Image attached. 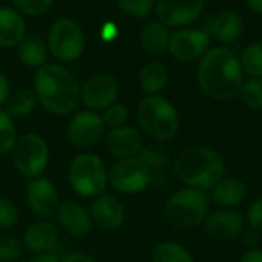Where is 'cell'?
Instances as JSON below:
<instances>
[{
    "label": "cell",
    "instance_id": "cell-1",
    "mask_svg": "<svg viewBox=\"0 0 262 262\" xmlns=\"http://www.w3.org/2000/svg\"><path fill=\"white\" fill-rule=\"evenodd\" d=\"M80 81L61 63H46L34 75V92L38 104L52 115L74 114L80 104Z\"/></svg>",
    "mask_w": 262,
    "mask_h": 262
},
{
    "label": "cell",
    "instance_id": "cell-2",
    "mask_svg": "<svg viewBox=\"0 0 262 262\" xmlns=\"http://www.w3.org/2000/svg\"><path fill=\"white\" fill-rule=\"evenodd\" d=\"M243 68L238 57L227 48H213L203 55L198 66L201 91L218 101L235 98L243 86Z\"/></svg>",
    "mask_w": 262,
    "mask_h": 262
},
{
    "label": "cell",
    "instance_id": "cell-3",
    "mask_svg": "<svg viewBox=\"0 0 262 262\" xmlns=\"http://www.w3.org/2000/svg\"><path fill=\"white\" fill-rule=\"evenodd\" d=\"M173 173L184 187L209 193L226 175V161L216 149L195 146L186 149L175 158Z\"/></svg>",
    "mask_w": 262,
    "mask_h": 262
},
{
    "label": "cell",
    "instance_id": "cell-4",
    "mask_svg": "<svg viewBox=\"0 0 262 262\" xmlns=\"http://www.w3.org/2000/svg\"><path fill=\"white\" fill-rule=\"evenodd\" d=\"M137 121L141 132L158 143L170 141L180 132L178 111L161 95H147L140 101Z\"/></svg>",
    "mask_w": 262,
    "mask_h": 262
},
{
    "label": "cell",
    "instance_id": "cell-5",
    "mask_svg": "<svg viewBox=\"0 0 262 262\" xmlns=\"http://www.w3.org/2000/svg\"><path fill=\"white\" fill-rule=\"evenodd\" d=\"M212 212V201L207 192L183 187L173 192L164 204V220L175 229L190 230L203 226Z\"/></svg>",
    "mask_w": 262,
    "mask_h": 262
},
{
    "label": "cell",
    "instance_id": "cell-6",
    "mask_svg": "<svg viewBox=\"0 0 262 262\" xmlns=\"http://www.w3.org/2000/svg\"><path fill=\"white\" fill-rule=\"evenodd\" d=\"M109 167L103 158L92 152L77 154L68 166V183L81 198H95L109 187Z\"/></svg>",
    "mask_w": 262,
    "mask_h": 262
},
{
    "label": "cell",
    "instance_id": "cell-7",
    "mask_svg": "<svg viewBox=\"0 0 262 262\" xmlns=\"http://www.w3.org/2000/svg\"><path fill=\"white\" fill-rule=\"evenodd\" d=\"M49 54L61 64L77 61L86 49V35L83 28L71 17L55 18L46 34Z\"/></svg>",
    "mask_w": 262,
    "mask_h": 262
},
{
    "label": "cell",
    "instance_id": "cell-8",
    "mask_svg": "<svg viewBox=\"0 0 262 262\" xmlns=\"http://www.w3.org/2000/svg\"><path fill=\"white\" fill-rule=\"evenodd\" d=\"M12 164L18 175L26 180L41 177L51 158V149L46 138L37 132H25L17 137L11 150Z\"/></svg>",
    "mask_w": 262,
    "mask_h": 262
},
{
    "label": "cell",
    "instance_id": "cell-9",
    "mask_svg": "<svg viewBox=\"0 0 262 262\" xmlns=\"http://www.w3.org/2000/svg\"><path fill=\"white\" fill-rule=\"evenodd\" d=\"M107 177L109 186L123 195H138L154 183V172L138 155L115 160Z\"/></svg>",
    "mask_w": 262,
    "mask_h": 262
},
{
    "label": "cell",
    "instance_id": "cell-10",
    "mask_svg": "<svg viewBox=\"0 0 262 262\" xmlns=\"http://www.w3.org/2000/svg\"><path fill=\"white\" fill-rule=\"evenodd\" d=\"M106 134L101 114L94 111H80L74 114L66 126V140L77 150L94 147Z\"/></svg>",
    "mask_w": 262,
    "mask_h": 262
},
{
    "label": "cell",
    "instance_id": "cell-11",
    "mask_svg": "<svg viewBox=\"0 0 262 262\" xmlns=\"http://www.w3.org/2000/svg\"><path fill=\"white\" fill-rule=\"evenodd\" d=\"M118 94V80L107 72L95 74L80 84V103H83L88 111L100 114L117 103Z\"/></svg>",
    "mask_w": 262,
    "mask_h": 262
},
{
    "label": "cell",
    "instance_id": "cell-12",
    "mask_svg": "<svg viewBox=\"0 0 262 262\" xmlns=\"http://www.w3.org/2000/svg\"><path fill=\"white\" fill-rule=\"evenodd\" d=\"M26 204L37 220H52L55 218L61 201L55 184L45 177H37L28 180Z\"/></svg>",
    "mask_w": 262,
    "mask_h": 262
},
{
    "label": "cell",
    "instance_id": "cell-13",
    "mask_svg": "<svg viewBox=\"0 0 262 262\" xmlns=\"http://www.w3.org/2000/svg\"><path fill=\"white\" fill-rule=\"evenodd\" d=\"M210 45L209 34L196 28H181L170 35L169 52L173 58L183 63H190L201 58Z\"/></svg>",
    "mask_w": 262,
    "mask_h": 262
},
{
    "label": "cell",
    "instance_id": "cell-14",
    "mask_svg": "<svg viewBox=\"0 0 262 262\" xmlns=\"http://www.w3.org/2000/svg\"><path fill=\"white\" fill-rule=\"evenodd\" d=\"M21 243H23L25 250H28L31 255L58 253L60 229L51 220H37L26 227Z\"/></svg>",
    "mask_w": 262,
    "mask_h": 262
},
{
    "label": "cell",
    "instance_id": "cell-15",
    "mask_svg": "<svg viewBox=\"0 0 262 262\" xmlns=\"http://www.w3.org/2000/svg\"><path fill=\"white\" fill-rule=\"evenodd\" d=\"M246 224V216L236 209H218L209 213L203 226L212 239L233 241L243 235Z\"/></svg>",
    "mask_w": 262,
    "mask_h": 262
},
{
    "label": "cell",
    "instance_id": "cell-16",
    "mask_svg": "<svg viewBox=\"0 0 262 262\" xmlns=\"http://www.w3.org/2000/svg\"><path fill=\"white\" fill-rule=\"evenodd\" d=\"M204 9V0H155V12L167 28H183L195 21Z\"/></svg>",
    "mask_w": 262,
    "mask_h": 262
},
{
    "label": "cell",
    "instance_id": "cell-17",
    "mask_svg": "<svg viewBox=\"0 0 262 262\" xmlns=\"http://www.w3.org/2000/svg\"><path fill=\"white\" fill-rule=\"evenodd\" d=\"M89 213L94 226L106 232L120 230L126 223V209L123 203L109 193H101L92 198Z\"/></svg>",
    "mask_w": 262,
    "mask_h": 262
},
{
    "label": "cell",
    "instance_id": "cell-18",
    "mask_svg": "<svg viewBox=\"0 0 262 262\" xmlns=\"http://www.w3.org/2000/svg\"><path fill=\"white\" fill-rule=\"evenodd\" d=\"M57 226L61 232H64L68 236L80 239L91 233L94 223L89 213V209H86L83 204L77 201H61L57 213H55Z\"/></svg>",
    "mask_w": 262,
    "mask_h": 262
},
{
    "label": "cell",
    "instance_id": "cell-19",
    "mask_svg": "<svg viewBox=\"0 0 262 262\" xmlns=\"http://www.w3.org/2000/svg\"><path fill=\"white\" fill-rule=\"evenodd\" d=\"M143 146L144 138L141 130L129 124L107 129L104 134V147L117 160L137 157Z\"/></svg>",
    "mask_w": 262,
    "mask_h": 262
},
{
    "label": "cell",
    "instance_id": "cell-20",
    "mask_svg": "<svg viewBox=\"0 0 262 262\" xmlns=\"http://www.w3.org/2000/svg\"><path fill=\"white\" fill-rule=\"evenodd\" d=\"M210 201L216 204L220 209H236L241 206L249 196L247 184L236 178L224 175L209 192Z\"/></svg>",
    "mask_w": 262,
    "mask_h": 262
},
{
    "label": "cell",
    "instance_id": "cell-21",
    "mask_svg": "<svg viewBox=\"0 0 262 262\" xmlns=\"http://www.w3.org/2000/svg\"><path fill=\"white\" fill-rule=\"evenodd\" d=\"M243 29V18L233 11H223L212 17L207 23V34L226 45L235 43L241 37Z\"/></svg>",
    "mask_w": 262,
    "mask_h": 262
},
{
    "label": "cell",
    "instance_id": "cell-22",
    "mask_svg": "<svg viewBox=\"0 0 262 262\" xmlns=\"http://www.w3.org/2000/svg\"><path fill=\"white\" fill-rule=\"evenodd\" d=\"M25 35V17L12 6L0 5V46L15 48Z\"/></svg>",
    "mask_w": 262,
    "mask_h": 262
},
{
    "label": "cell",
    "instance_id": "cell-23",
    "mask_svg": "<svg viewBox=\"0 0 262 262\" xmlns=\"http://www.w3.org/2000/svg\"><path fill=\"white\" fill-rule=\"evenodd\" d=\"M17 49V57L18 60L29 66V68H41L43 64L48 63V45L46 40H43L37 34H28L20 40V43L15 46Z\"/></svg>",
    "mask_w": 262,
    "mask_h": 262
},
{
    "label": "cell",
    "instance_id": "cell-24",
    "mask_svg": "<svg viewBox=\"0 0 262 262\" xmlns=\"http://www.w3.org/2000/svg\"><path fill=\"white\" fill-rule=\"evenodd\" d=\"M169 40H170L169 29L160 20L149 21L141 29V34H140V43L143 49L152 55L163 54L169 46Z\"/></svg>",
    "mask_w": 262,
    "mask_h": 262
},
{
    "label": "cell",
    "instance_id": "cell-25",
    "mask_svg": "<svg viewBox=\"0 0 262 262\" xmlns=\"http://www.w3.org/2000/svg\"><path fill=\"white\" fill-rule=\"evenodd\" d=\"M169 81V72L160 61H149L144 64L138 75L140 89L146 95H158Z\"/></svg>",
    "mask_w": 262,
    "mask_h": 262
},
{
    "label": "cell",
    "instance_id": "cell-26",
    "mask_svg": "<svg viewBox=\"0 0 262 262\" xmlns=\"http://www.w3.org/2000/svg\"><path fill=\"white\" fill-rule=\"evenodd\" d=\"M37 104L38 101H37V95L34 89L23 88V89H17L11 92L9 98L5 103V111L12 120H20V118H26L28 115H31L34 109L37 107Z\"/></svg>",
    "mask_w": 262,
    "mask_h": 262
},
{
    "label": "cell",
    "instance_id": "cell-27",
    "mask_svg": "<svg viewBox=\"0 0 262 262\" xmlns=\"http://www.w3.org/2000/svg\"><path fill=\"white\" fill-rule=\"evenodd\" d=\"M152 262H195L192 253L180 243L161 241L150 253Z\"/></svg>",
    "mask_w": 262,
    "mask_h": 262
},
{
    "label": "cell",
    "instance_id": "cell-28",
    "mask_svg": "<svg viewBox=\"0 0 262 262\" xmlns=\"http://www.w3.org/2000/svg\"><path fill=\"white\" fill-rule=\"evenodd\" d=\"M138 157L144 161V164L154 172H163L169 163H170V157L169 152L166 150V147L158 143V141H150V143H144V146L141 147Z\"/></svg>",
    "mask_w": 262,
    "mask_h": 262
},
{
    "label": "cell",
    "instance_id": "cell-29",
    "mask_svg": "<svg viewBox=\"0 0 262 262\" xmlns=\"http://www.w3.org/2000/svg\"><path fill=\"white\" fill-rule=\"evenodd\" d=\"M241 68L243 72L255 77V78H261L262 77V41H255L252 45H249L241 55Z\"/></svg>",
    "mask_w": 262,
    "mask_h": 262
},
{
    "label": "cell",
    "instance_id": "cell-30",
    "mask_svg": "<svg viewBox=\"0 0 262 262\" xmlns=\"http://www.w3.org/2000/svg\"><path fill=\"white\" fill-rule=\"evenodd\" d=\"M17 137L18 135L14 120L6 114L5 109L0 107V155L11 154Z\"/></svg>",
    "mask_w": 262,
    "mask_h": 262
},
{
    "label": "cell",
    "instance_id": "cell-31",
    "mask_svg": "<svg viewBox=\"0 0 262 262\" xmlns=\"http://www.w3.org/2000/svg\"><path fill=\"white\" fill-rule=\"evenodd\" d=\"M239 95L247 107L253 111H262V77L261 78L252 77L250 80L243 83Z\"/></svg>",
    "mask_w": 262,
    "mask_h": 262
},
{
    "label": "cell",
    "instance_id": "cell-32",
    "mask_svg": "<svg viewBox=\"0 0 262 262\" xmlns=\"http://www.w3.org/2000/svg\"><path fill=\"white\" fill-rule=\"evenodd\" d=\"M117 5L127 17L143 18L152 12L155 8V0H117Z\"/></svg>",
    "mask_w": 262,
    "mask_h": 262
},
{
    "label": "cell",
    "instance_id": "cell-33",
    "mask_svg": "<svg viewBox=\"0 0 262 262\" xmlns=\"http://www.w3.org/2000/svg\"><path fill=\"white\" fill-rule=\"evenodd\" d=\"M23 243L11 235L0 236V262H15L23 255Z\"/></svg>",
    "mask_w": 262,
    "mask_h": 262
},
{
    "label": "cell",
    "instance_id": "cell-34",
    "mask_svg": "<svg viewBox=\"0 0 262 262\" xmlns=\"http://www.w3.org/2000/svg\"><path fill=\"white\" fill-rule=\"evenodd\" d=\"M12 8L23 17H37L49 11L55 0H11Z\"/></svg>",
    "mask_w": 262,
    "mask_h": 262
},
{
    "label": "cell",
    "instance_id": "cell-35",
    "mask_svg": "<svg viewBox=\"0 0 262 262\" xmlns=\"http://www.w3.org/2000/svg\"><path fill=\"white\" fill-rule=\"evenodd\" d=\"M101 118L103 123L106 126V129H114V127H120L127 124L129 120V109L124 104L120 103H114L111 104L107 109H104L101 112Z\"/></svg>",
    "mask_w": 262,
    "mask_h": 262
},
{
    "label": "cell",
    "instance_id": "cell-36",
    "mask_svg": "<svg viewBox=\"0 0 262 262\" xmlns=\"http://www.w3.org/2000/svg\"><path fill=\"white\" fill-rule=\"evenodd\" d=\"M18 209L9 198L0 196V229H11L18 223Z\"/></svg>",
    "mask_w": 262,
    "mask_h": 262
},
{
    "label": "cell",
    "instance_id": "cell-37",
    "mask_svg": "<svg viewBox=\"0 0 262 262\" xmlns=\"http://www.w3.org/2000/svg\"><path fill=\"white\" fill-rule=\"evenodd\" d=\"M246 223L249 224V227L258 230L262 235V196L252 201V204L249 206L246 213Z\"/></svg>",
    "mask_w": 262,
    "mask_h": 262
},
{
    "label": "cell",
    "instance_id": "cell-38",
    "mask_svg": "<svg viewBox=\"0 0 262 262\" xmlns=\"http://www.w3.org/2000/svg\"><path fill=\"white\" fill-rule=\"evenodd\" d=\"M241 238H243V243H244V246L247 247V249H255V247H258V244H259V241H261V233L258 232V230H255V229H244V232H243V235H241Z\"/></svg>",
    "mask_w": 262,
    "mask_h": 262
},
{
    "label": "cell",
    "instance_id": "cell-39",
    "mask_svg": "<svg viewBox=\"0 0 262 262\" xmlns=\"http://www.w3.org/2000/svg\"><path fill=\"white\" fill-rule=\"evenodd\" d=\"M61 262H97V259L83 252H72V253H64L61 256Z\"/></svg>",
    "mask_w": 262,
    "mask_h": 262
},
{
    "label": "cell",
    "instance_id": "cell-40",
    "mask_svg": "<svg viewBox=\"0 0 262 262\" xmlns=\"http://www.w3.org/2000/svg\"><path fill=\"white\" fill-rule=\"evenodd\" d=\"M9 95H11L9 80H8V77L3 72H0V107L5 106V103L9 98Z\"/></svg>",
    "mask_w": 262,
    "mask_h": 262
},
{
    "label": "cell",
    "instance_id": "cell-41",
    "mask_svg": "<svg viewBox=\"0 0 262 262\" xmlns=\"http://www.w3.org/2000/svg\"><path fill=\"white\" fill-rule=\"evenodd\" d=\"M100 34H101V38H103V40L111 41V40H114V38L118 35V28L115 26L114 21H106V23L101 26Z\"/></svg>",
    "mask_w": 262,
    "mask_h": 262
},
{
    "label": "cell",
    "instance_id": "cell-42",
    "mask_svg": "<svg viewBox=\"0 0 262 262\" xmlns=\"http://www.w3.org/2000/svg\"><path fill=\"white\" fill-rule=\"evenodd\" d=\"M238 262H262V250L259 247L255 249H247Z\"/></svg>",
    "mask_w": 262,
    "mask_h": 262
},
{
    "label": "cell",
    "instance_id": "cell-43",
    "mask_svg": "<svg viewBox=\"0 0 262 262\" xmlns=\"http://www.w3.org/2000/svg\"><path fill=\"white\" fill-rule=\"evenodd\" d=\"M28 262H61V256L58 253H41V255H32Z\"/></svg>",
    "mask_w": 262,
    "mask_h": 262
},
{
    "label": "cell",
    "instance_id": "cell-44",
    "mask_svg": "<svg viewBox=\"0 0 262 262\" xmlns=\"http://www.w3.org/2000/svg\"><path fill=\"white\" fill-rule=\"evenodd\" d=\"M246 2H247L249 8H250L253 12L261 14L262 15V0H246Z\"/></svg>",
    "mask_w": 262,
    "mask_h": 262
}]
</instances>
